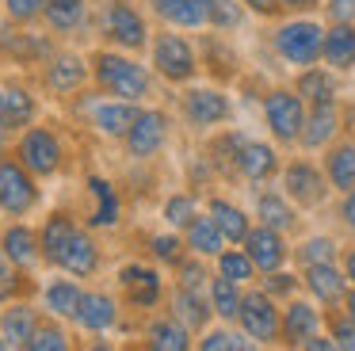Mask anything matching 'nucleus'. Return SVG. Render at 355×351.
Masks as SVG:
<instances>
[{
    "instance_id": "4be33fe9",
    "label": "nucleus",
    "mask_w": 355,
    "mask_h": 351,
    "mask_svg": "<svg viewBox=\"0 0 355 351\" xmlns=\"http://www.w3.org/2000/svg\"><path fill=\"white\" fill-rule=\"evenodd\" d=\"M88 195H92V210H88V229H115L123 218V198H119L115 183L92 176L88 180Z\"/></svg>"
},
{
    "instance_id": "2eb2a0df",
    "label": "nucleus",
    "mask_w": 355,
    "mask_h": 351,
    "mask_svg": "<svg viewBox=\"0 0 355 351\" xmlns=\"http://www.w3.org/2000/svg\"><path fill=\"white\" fill-rule=\"evenodd\" d=\"M324 180H329V176L317 172L309 160H291V164L283 168V191L294 198V206H321L324 195H329Z\"/></svg>"
},
{
    "instance_id": "412c9836",
    "label": "nucleus",
    "mask_w": 355,
    "mask_h": 351,
    "mask_svg": "<svg viewBox=\"0 0 355 351\" xmlns=\"http://www.w3.org/2000/svg\"><path fill=\"white\" fill-rule=\"evenodd\" d=\"M42 313L35 309L31 302H8L0 305V336L8 340V348H24L27 351V340L35 336V328H39Z\"/></svg>"
},
{
    "instance_id": "f257e3e1",
    "label": "nucleus",
    "mask_w": 355,
    "mask_h": 351,
    "mask_svg": "<svg viewBox=\"0 0 355 351\" xmlns=\"http://www.w3.org/2000/svg\"><path fill=\"white\" fill-rule=\"evenodd\" d=\"M88 65H92L96 92H103V96L134 99V103H146L153 96V73H149V65L134 61L126 50H115V46L96 50L88 58Z\"/></svg>"
},
{
    "instance_id": "c03bdc74",
    "label": "nucleus",
    "mask_w": 355,
    "mask_h": 351,
    "mask_svg": "<svg viewBox=\"0 0 355 351\" xmlns=\"http://www.w3.org/2000/svg\"><path fill=\"white\" fill-rule=\"evenodd\" d=\"M241 19H245L241 0H214V8H210V27L214 31H233L241 27Z\"/></svg>"
},
{
    "instance_id": "de8ad7c7",
    "label": "nucleus",
    "mask_w": 355,
    "mask_h": 351,
    "mask_svg": "<svg viewBox=\"0 0 355 351\" xmlns=\"http://www.w3.org/2000/svg\"><path fill=\"white\" fill-rule=\"evenodd\" d=\"M298 259L306 267L309 264H329V259H336V241H332V237H309L298 248Z\"/></svg>"
},
{
    "instance_id": "7ed1b4c3",
    "label": "nucleus",
    "mask_w": 355,
    "mask_h": 351,
    "mask_svg": "<svg viewBox=\"0 0 355 351\" xmlns=\"http://www.w3.org/2000/svg\"><path fill=\"white\" fill-rule=\"evenodd\" d=\"M100 38L115 50H126V53H141L149 46V23L146 15L138 12L134 0H103L100 8Z\"/></svg>"
},
{
    "instance_id": "9b49d317",
    "label": "nucleus",
    "mask_w": 355,
    "mask_h": 351,
    "mask_svg": "<svg viewBox=\"0 0 355 351\" xmlns=\"http://www.w3.org/2000/svg\"><path fill=\"white\" fill-rule=\"evenodd\" d=\"M141 103H134V99H119V96H92L88 99V126L96 130L100 137H107V142H123L126 130L134 126V119H138Z\"/></svg>"
},
{
    "instance_id": "9d476101",
    "label": "nucleus",
    "mask_w": 355,
    "mask_h": 351,
    "mask_svg": "<svg viewBox=\"0 0 355 351\" xmlns=\"http://www.w3.org/2000/svg\"><path fill=\"white\" fill-rule=\"evenodd\" d=\"M237 320L256 343L283 340V313L275 309V294H268V290H248V294H241Z\"/></svg>"
},
{
    "instance_id": "a211bd4d",
    "label": "nucleus",
    "mask_w": 355,
    "mask_h": 351,
    "mask_svg": "<svg viewBox=\"0 0 355 351\" xmlns=\"http://www.w3.org/2000/svg\"><path fill=\"white\" fill-rule=\"evenodd\" d=\"M0 248H4V256H8L16 267H24V271H35V267L42 264L39 229L27 225V221H12V225L0 233Z\"/></svg>"
},
{
    "instance_id": "f03ea898",
    "label": "nucleus",
    "mask_w": 355,
    "mask_h": 351,
    "mask_svg": "<svg viewBox=\"0 0 355 351\" xmlns=\"http://www.w3.org/2000/svg\"><path fill=\"white\" fill-rule=\"evenodd\" d=\"M12 153H16L39 180H54V176L65 168V157H69L62 134H58L54 126H46V122H31V126L19 130Z\"/></svg>"
},
{
    "instance_id": "473e14b6",
    "label": "nucleus",
    "mask_w": 355,
    "mask_h": 351,
    "mask_svg": "<svg viewBox=\"0 0 355 351\" xmlns=\"http://www.w3.org/2000/svg\"><path fill=\"white\" fill-rule=\"evenodd\" d=\"M42 19L54 35H77L88 23V0H46Z\"/></svg>"
},
{
    "instance_id": "bf43d9fd",
    "label": "nucleus",
    "mask_w": 355,
    "mask_h": 351,
    "mask_svg": "<svg viewBox=\"0 0 355 351\" xmlns=\"http://www.w3.org/2000/svg\"><path fill=\"white\" fill-rule=\"evenodd\" d=\"M12 267H16V264H12V259H8V256H4V248H0V279H4V275H8V271H12Z\"/></svg>"
},
{
    "instance_id": "ea45409f",
    "label": "nucleus",
    "mask_w": 355,
    "mask_h": 351,
    "mask_svg": "<svg viewBox=\"0 0 355 351\" xmlns=\"http://www.w3.org/2000/svg\"><path fill=\"white\" fill-rule=\"evenodd\" d=\"M214 259H218V275H225V279H233V282H252L256 279V264L245 252V244H241V248H222Z\"/></svg>"
},
{
    "instance_id": "cd10ccee",
    "label": "nucleus",
    "mask_w": 355,
    "mask_h": 351,
    "mask_svg": "<svg viewBox=\"0 0 355 351\" xmlns=\"http://www.w3.org/2000/svg\"><path fill=\"white\" fill-rule=\"evenodd\" d=\"M80 221L73 218L69 210H54L46 221H42L39 229V241H42V264L46 267H58V256H62V248L69 244V237L77 233Z\"/></svg>"
},
{
    "instance_id": "680f3d73",
    "label": "nucleus",
    "mask_w": 355,
    "mask_h": 351,
    "mask_svg": "<svg viewBox=\"0 0 355 351\" xmlns=\"http://www.w3.org/2000/svg\"><path fill=\"white\" fill-rule=\"evenodd\" d=\"M4 348H8V340H4V336H0V351H4Z\"/></svg>"
},
{
    "instance_id": "79ce46f5",
    "label": "nucleus",
    "mask_w": 355,
    "mask_h": 351,
    "mask_svg": "<svg viewBox=\"0 0 355 351\" xmlns=\"http://www.w3.org/2000/svg\"><path fill=\"white\" fill-rule=\"evenodd\" d=\"M35 279L31 271H24V267H12L4 279H0V305H8V302H24V298L35 294Z\"/></svg>"
},
{
    "instance_id": "7c9ffc66",
    "label": "nucleus",
    "mask_w": 355,
    "mask_h": 351,
    "mask_svg": "<svg viewBox=\"0 0 355 351\" xmlns=\"http://www.w3.org/2000/svg\"><path fill=\"white\" fill-rule=\"evenodd\" d=\"M184 244H187V252L210 259V256H218V252L225 248V233L218 229V221L210 218V214H195L191 225L184 229Z\"/></svg>"
},
{
    "instance_id": "ddd939ff",
    "label": "nucleus",
    "mask_w": 355,
    "mask_h": 351,
    "mask_svg": "<svg viewBox=\"0 0 355 351\" xmlns=\"http://www.w3.org/2000/svg\"><path fill=\"white\" fill-rule=\"evenodd\" d=\"M180 111H184V122L195 130H210L233 119V103L222 88H187L180 99Z\"/></svg>"
},
{
    "instance_id": "4c0bfd02",
    "label": "nucleus",
    "mask_w": 355,
    "mask_h": 351,
    "mask_svg": "<svg viewBox=\"0 0 355 351\" xmlns=\"http://www.w3.org/2000/svg\"><path fill=\"white\" fill-rule=\"evenodd\" d=\"M69 348H73V340H69V332H65V320L50 317V313L39 320L35 336L27 340V351H69Z\"/></svg>"
},
{
    "instance_id": "423d86ee",
    "label": "nucleus",
    "mask_w": 355,
    "mask_h": 351,
    "mask_svg": "<svg viewBox=\"0 0 355 351\" xmlns=\"http://www.w3.org/2000/svg\"><path fill=\"white\" fill-rule=\"evenodd\" d=\"M149 65H153V73L168 84H187V80L199 76L195 46L187 42L184 35H172V27L149 38Z\"/></svg>"
},
{
    "instance_id": "58836bf2",
    "label": "nucleus",
    "mask_w": 355,
    "mask_h": 351,
    "mask_svg": "<svg viewBox=\"0 0 355 351\" xmlns=\"http://www.w3.org/2000/svg\"><path fill=\"white\" fill-rule=\"evenodd\" d=\"M241 282H233V279H225V275H214L210 279V305H214V313L222 320H237V313H241Z\"/></svg>"
},
{
    "instance_id": "49530a36",
    "label": "nucleus",
    "mask_w": 355,
    "mask_h": 351,
    "mask_svg": "<svg viewBox=\"0 0 355 351\" xmlns=\"http://www.w3.org/2000/svg\"><path fill=\"white\" fill-rule=\"evenodd\" d=\"M199 348L202 351H230V348H256V340L252 336H241V332H225V328H214V332H207L199 340Z\"/></svg>"
},
{
    "instance_id": "4d7b16f0",
    "label": "nucleus",
    "mask_w": 355,
    "mask_h": 351,
    "mask_svg": "<svg viewBox=\"0 0 355 351\" xmlns=\"http://www.w3.org/2000/svg\"><path fill=\"white\" fill-rule=\"evenodd\" d=\"M12 134H16V130H12L8 122H0V157H8L12 153Z\"/></svg>"
},
{
    "instance_id": "864d4df0",
    "label": "nucleus",
    "mask_w": 355,
    "mask_h": 351,
    "mask_svg": "<svg viewBox=\"0 0 355 351\" xmlns=\"http://www.w3.org/2000/svg\"><path fill=\"white\" fill-rule=\"evenodd\" d=\"M241 4H245L248 12L263 15V19H271V15H279V12H283V0H241Z\"/></svg>"
},
{
    "instance_id": "09e8293b",
    "label": "nucleus",
    "mask_w": 355,
    "mask_h": 351,
    "mask_svg": "<svg viewBox=\"0 0 355 351\" xmlns=\"http://www.w3.org/2000/svg\"><path fill=\"white\" fill-rule=\"evenodd\" d=\"M176 275H180L176 286H191V290H202V286H207V267H202V256H195V252L176 264Z\"/></svg>"
},
{
    "instance_id": "bb28decb",
    "label": "nucleus",
    "mask_w": 355,
    "mask_h": 351,
    "mask_svg": "<svg viewBox=\"0 0 355 351\" xmlns=\"http://www.w3.org/2000/svg\"><path fill=\"white\" fill-rule=\"evenodd\" d=\"M146 348H153V351H187L191 348V328H187L176 313L153 317L146 325Z\"/></svg>"
},
{
    "instance_id": "c9c22d12",
    "label": "nucleus",
    "mask_w": 355,
    "mask_h": 351,
    "mask_svg": "<svg viewBox=\"0 0 355 351\" xmlns=\"http://www.w3.org/2000/svg\"><path fill=\"white\" fill-rule=\"evenodd\" d=\"M294 92L306 99L309 107L317 103H336V80H332L324 69H298V80H294Z\"/></svg>"
},
{
    "instance_id": "0eeeda50",
    "label": "nucleus",
    "mask_w": 355,
    "mask_h": 351,
    "mask_svg": "<svg viewBox=\"0 0 355 351\" xmlns=\"http://www.w3.org/2000/svg\"><path fill=\"white\" fill-rule=\"evenodd\" d=\"M168 137H172L168 111H161V107H141L134 126L126 130V137H123V149L130 160H153L157 153L168 145Z\"/></svg>"
},
{
    "instance_id": "393cba45",
    "label": "nucleus",
    "mask_w": 355,
    "mask_h": 351,
    "mask_svg": "<svg viewBox=\"0 0 355 351\" xmlns=\"http://www.w3.org/2000/svg\"><path fill=\"white\" fill-rule=\"evenodd\" d=\"M80 298H85V286H80L73 275L50 279L46 286H42V309H46L50 317H58V320H73L77 309H80Z\"/></svg>"
},
{
    "instance_id": "6e6d98bb",
    "label": "nucleus",
    "mask_w": 355,
    "mask_h": 351,
    "mask_svg": "<svg viewBox=\"0 0 355 351\" xmlns=\"http://www.w3.org/2000/svg\"><path fill=\"white\" fill-rule=\"evenodd\" d=\"M321 0H283V12H313Z\"/></svg>"
},
{
    "instance_id": "f3484780",
    "label": "nucleus",
    "mask_w": 355,
    "mask_h": 351,
    "mask_svg": "<svg viewBox=\"0 0 355 351\" xmlns=\"http://www.w3.org/2000/svg\"><path fill=\"white\" fill-rule=\"evenodd\" d=\"M210 8H214V0H149V12L164 27H180V31L210 27Z\"/></svg>"
},
{
    "instance_id": "1a4fd4ad",
    "label": "nucleus",
    "mask_w": 355,
    "mask_h": 351,
    "mask_svg": "<svg viewBox=\"0 0 355 351\" xmlns=\"http://www.w3.org/2000/svg\"><path fill=\"white\" fill-rule=\"evenodd\" d=\"M263 119H268V130L275 134V142L294 145L302 137V126H306V99L294 88H275L263 96Z\"/></svg>"
},
{
    "instance_id": "37998d69",
    "label": "nucleus",
    "mask_w": 355,
    "mask_h": 351,
    "mask_svg": "<svg viewBox=\"0 0 355 351\" xmlns=\"http://www.w3.org/2000/svg\"><path fill=\"white\" fill-rule=\"evenodd\" d=\"M184 248H187V244L180 241L176 233L149 237V252H153V259H157V264H164V267H176L180 259H184Z\"/></svg>"
},
{
    "instance_id": "4468645a",
    "label": "nucleus",
    "mask_w": 355,
    "mask_h": 351,
    "mask_svg": "<svg viewBox=\"0 0 355 351\" xmlns=\"http://www.w3.org/2000/svg\"><path fill=\"white\" fill-rule=\"evenodd\" d=\"M100 267H103V252H100V244H96V237L88 233L85 225H77V233L69 237V244H65L62 256H58V271L73 275V279H92Z\"/></svg>"
},
{
    "instance_id": "2f4dec72",
    "label": "nucleus",
    "mask_w": 355,
    "mask_h": 351,
    "mask_svg": "<svg viewBox=\"0 0 355 351\" xmlns=\"http://www.w3.org/2000/svg\"><path fill=\"white\" fill-rule=\"evenodd\" d=\"M256 218L263 221V225L279 229V233H291V229H298V210L291 206V195H279V191H260L256 195Z\"/></svg>"
},
{
    "instance_id": "dca6fc26",
    "label": "nucleus",
    "mask_w": 355,
    "mask_h": 351,
    "mask_svg": "<svg viewBox=\"0 0 355 351\" xmlns=\"http://www.w3.org/2000/svg\"><path fill=\"white\" fill-rule=\"evenodd\" d=\"M73 325L88 336H103L119 325V302L107 294V290H85L80 298V309L73 317Z\"/></svg>"
},
{
    "instance_id": "6ab92c4d",
    "label": "nucleus",
    "mask_w": 355,
    "mask_h": 351,
    "mask_svg": "<svg viewBox=\"0 0 355 351\" xmlns=\"http://www.w3.org/2000/svg\"><path fill=\"white\" fill-rule=\"evenodd\" d=\"M245 252L252 256L256 271H263V275L279 271V267L286 264V241H283V233H279V229H271V225H263V221L256 229H248Z\"/></svg>"
},
{
    "instance_id": "a18cd8bd",
    "label": "nucleus",
    "mask_w": 355,
    "mask_h": 351,
    "mask_svg": "<svg viewBox=\"0 0 355 351\" xmlns=\"http://www.w3.org/2000/svg\"><path fill=\"white\" fill-rule=\"evenodd\" d=\"M0 4H4L8 23H16V27H31L35 19H42V4H46V0H0Z\"/></svg>"
},
{
    "instance_id": "3c124183",
    "label": "nucleus",
    "mask_w": 355,
    "mask_h": 351,
    "mask_svg": "<svg viewBox=\"0 0 355 351\" xmlns=\"http://www.w3.org/2000/svg\"><path fill=\"white\" fill-rule=\"evenodd\" d=\"M324 12L332 23H355V0H329Z\"/></svg>"
},
{
    "instance_id": "052dcab7",
    "label": "nucleus",
    "mask_w": 355,
    "mask_h": 351,
    "mask_svg": "<svg viewBox=\"0 0 355 351\" xmlns=\"http://www.w3.org/2000/svg\"><path fill=\"white\" fill-rule=\"evenodd\" d=\"M344 309H347V317H352V320H355V290H352V294H347V298H344Z\"/></svg>"
},
{
    "instance_id": "5701e85b",
    "label": "nucleus",
    "mask_w": 355,
    "mask_h": 351,
    "mask_svg": "<svg viewBox=\"0 0 355 351\" xmlns=\"http://www.w3.org/2000/svg\"><path fill=\"white\" fill-rule=\"evenodd\" d=\"M233 168H237L248 183H268L271 176L279 172V157H275V149H271V145L248 142V137H245V142H241V149H237V157H233Z\"/></svg>"
},
{
    "instance_id": "603ef678",
    "label": "nucleus",
    "mask_w": 355,
    "mask_h": 351,
    "mask_svg": "<svg viewBox=\"0 0 355 351\" xmlns=\"http://www.w3.org/2000/svg\"><path fill=\"white\" fill-rule=\"evenodd\" d=\"M294 275H283V271H271L268 275V294H294Z\"/></svg>"
},
{
    "instance_id": "f8f14e48",
    "label": "nucleus",
    "mask_w": 355,
    "mask_h": 351,
    "mask_svg": "<svg viewBox=\"0 0 355 351\" xmlns=\"http://www.w3.org/2000/svg\"><path fill=\"white\" fill-rule=\"evenodd\" d=\"M119 290H123L130 309H157L161 298H164V279H161L157 267L134 259V264L119 267Z\"/></svg>"
},
{
    "instance_id": "5fc2aeb1",
    "label": "nucleus",
    "mask_w": 355,
    "mask_h": 351,
    "mask_svg": "<svg viewBox=\"0 0 355 351\" xmlns=\"http://www.w3.org/2000/svg\"><path fill=\"white\" fill-rule=\"evenodd\" d=\"M340 214H344V221L355 229V187H352V191H344V210H340Z\"/></svg>"
},
{
    "instance_id": "13d9d810",
    "label": "nucleus",
    "mask_w": 355,
    "mask_h": 351,
    "mask_svg": "<svg viewBox=\"0 0 355 351\" xmlns=\"http://www.w3.org/2000/svg\"><path fill=\"white\" fill-rule=\"evenodd\" d=\"M344 275H347V282H355V248L344 256Z\"/></svg>"
},
{
    "instance_id": "a878e982",
    "label": "nucleus",
    "mask_w": 355,
    "mask_h": 351,
    "mask_svg": "<svg viewBox=\"0 0 355 351\" xmlns=\"http://www.w3.org/2000/svg\"><path fill=\"white\" fill-rule=\"evenodd\" d=\"M313 332H321V309L313 302H298L291 298L283 309V340L291 348H302V340H309Z\"/></svg>"
},
{
    "instance_id": "c85d7f7f",
    "label": "nucleus",
    "mask_w": 355,
    "mask_h": 351,
    "mask_svg": "<svg viewBox=\"0 0 355 351\" xmlns=\"http://www.w3.org/2000/svg\"><path fill=\"white\" fill-rule=\"evenodd\" d=\"M321 58H324V65L336 69V73L355 69V23H332V27L324 31Z\"/></svg>"
},
{
    "instance_id": "b1692460",
    "label": "nucleus",
    "mask_w": 355,
    "mask_h": 351,
    "mask_svg": "<svg viewBox=\"0 0 355 351\" xmlns=\"http://www.w3.org/2000/svg\"><path fill=\"white\" fill-rule=\"evenodd\" d=\"M306 290L324 305V309H332V305H340L347 298V275L336 271L332 259L329 264H309L306 267Z\"/></svg>"
},
{
    "instance_id": "72a5a7b5",
    "label": "nucleus",
    "mask_w": 355,
    "mask_h": 351,
    "mask_svg": "<svg viewBox=\"0 0 355 351\" xmlns=\"http://www.w3.org/2000/svg\"><path fill=\"white\" fill-rule=\"evenodd\" d=\"M172 313H176L191 332H202L207 320H210V313H214V305H210V298H202V290L176 286L172 290Z\"/></svg>"
},
{
    "instance_id": "f704fd0d",
    "label": "nucleus",
    "mask_w": 355,
    "mask_h": 351,
    "mask_svg": "<svg viewBox=\"0 0 355 351\" xmlns=\"http://www.w3.org/2000/svg\"><path fill=\"white\" fill-rule=\"evenodd\" d=\"M207 214L218 221V229L225 233V241H230V244H245L252 221H248V214L241 210L237 203H230V198H210V203H207Z\"/></svg>"
},
{
    "instance_id": "6e6552de",
    "label": "nucleus",
    "mask_w": 355,
    "mask_h": 351,
    "mask_svg": "<svg viewBox=\"0 0 355 351\" xmlns=\"http://www.w3.org/2000/svg\"><path fill=\"white\" fill-rule=\"evenodd\" d=\"M39 80L54 99H69L92 80V65H88V58H80V53H73V50H54L42 61Z\"/></svg>"
},
{
    "instance_id": "c756f323",
    "label": "nucleus",
    "mask_w": 355,
    "mask_h": 351,
    "mask_svg": "<svg viewBox=\"0 0 355 351\" xmlns=\"http://www.w3.org/2000/svg\"><path fill=\"white\" fill-rule=\"evenodd\" d=\"M340 130V114H336V103H317L306 111V126H302V137L298 142L306 149H324V145L336 137Z\"/></svg>"
},
{
    "instance_id": "a19ab883",
    "label": "nucleus",
    "mask_w": 355,
    "mask_h": 351,
    "mask_svg": "<svg viewBox=\"0 0 355 351\" xmlns=\"http://www.w3.org/2000/svg\"><path fill=\"white\" fill-rule=\"evenodd\" d=\"M164 221H168L172 229H187L191 225V218L199 214V198L195 195H187V191H180V195H172V198H164Z\"/></svg>"
},
{
    "instance_id": "8fccbe9b",
    "label": "nucleus",
    "mask_w": 355,
    "mask_h": 351,
    "mask_svg": "<svg viewBox=\"0 0 355 351\" xmlns=\"http://www.w3.org/2000/svg\"><path fill=\"white\" fill-rule=\"evenodd\" d=\"M332 348H344V351H355V320L347 317H332Z\"/></svg>"
},
{
    "instance_id": "aec40b11",
    "label": "nucleus",
    "mask_w": 355,
    "mask_h": 351,
    "mask_svg": "<svg viewBox=\"0 0 355 351\" xmlns=\"http://www.w3.org/2000/svg\"><path fill=\"white\" fill-rule=\"evenodd\" d=\"M0 122H8L16 134L39 122V96L24 84H0Z\"/></svg>"
},
{
    "instance_id": "39448f33",
    "label": "nucleus",
    "mask_w": 355,
    "mask_h": 351,
    "mask_svg": "<svg viewBox=\"0 0 355 351\" xmlns=\"http://www.w3.org/2000/svg\"><path fill=\"white\" fill-rule=\"evenodd\" d=\"M271 46H275L279 61H286L291 69H309L321 61L324 50V27L313 19H286L275 27L271 35Z\"/></svg>"
},
{
    "instance_id": "e433bc0d",
    "label": "nucleus",
    "mask_w": 355,
    "mask_h": 351,
    "mask_svg": "<svg viewBox=\"0 0 355 351\" xmlns=\"http://www.w3.org/2000/svg\"><path fill=\"white\" fill-rule=\"evenodd\" d=\"M324 176H329V187H336V191L355 187V142H344V145H336V149H329V157H324Z\"/></svg>"
},
{
    "instance_id": "20e7f679",
    "label": "nucleus",
    "mask_w": 355,
    "mask_h": 351,
    "mask_svg": "<svg viewBox=\"0 0 355 351\" xmlns=\"http://www.w3.org/2000/svg\"><path fill=\"white\" fill-rule=\"evenodd\" d=\"M39 203H42L39 176L16 153L0 157V214L4 218H27Z\"/></svg>"
}]
</instances>
